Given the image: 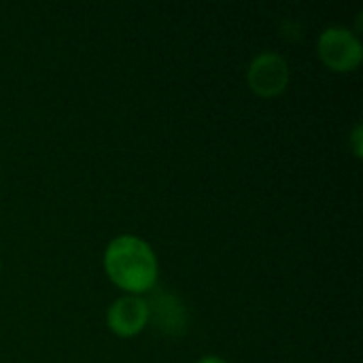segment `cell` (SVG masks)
<instances>
[{"label":"cell","instance_id":"52a82bcc","mask_svg":"<svg viewBox=\"0 0 363 363\" xmlns=\"http://www.w3.org/2000/svg\"><path fill=\"white\" fill-rule=\"evenodd\" d=\"M196 363H228V362H223L221 357H215V355H208V357H202L200 362H196Z\"/></svg>","mask_w":363,"mask_h":363},{"label":"cell","instance_id":"5b68a950","mask_svg":"<svg viewBox=\"0 0 363 363\" xmlns=\"http://www.w3.org/2000/svg\"><path fill=\"white\" fill-rule=\"evenodd\" d=\"M145 302H147V308H149V323H153L157 332L172 334V336L183 334V330H185V308L174 296H170L166 291H160L151 300H145Z\"/></svg>","mask_w":363,"mask_h":363},{"label":"cell","instance_id":"277c9868","mask_svg":"<svg viewBox=\"0 0 363 363\" xmlns=\"http://www.w3.org/2000/svg\"><path fill=\"white\" fill-rule=\"evenodd\" d=\"M106 323L121 338L136 336L138 332H143V328L149 325L147 302L138 296H123L115 300L106 313Z\"/></svg>","mask_w":363,"mask_h":363},{"label":"cell","instance_id":"3957f363","mask_svg":"<svg viewBox=\"0 0 363 363\" xmlns=\"http://www.w3.org/2000/svg\"><path fill=\"white\" fill-rule=\"evenodd\" d=\"M251 89L262 98H274L285 91L289 83V66L283 55L274 51H264L253 57L247 70Z\"/></svg>","mask_w":363,"mask_h":363},{"label":"cell","instance_id":"7a4b0ae2","mask_svg":"<svg viewBox=\"0 0 363 363\" xmlns=\"http://www.w3.org/2000/svg\"><path fill=\"white\" fill-rule=\"evenodd\" d=\"M317 49H319V57L323 60V64L336 72L355 70L363 57L359 38L340 26L323 30V34L319 36Z\"/></svg>","mask_w":363,"mask_h":363},{"label":"cell","instance_id":"8992f818","mask_svg":"<svg viewBox=\"0 0 363 363\" xmlns=\"http://www.w3.org/2000/svg\"><path fill=\"white\" fill-rule=\"evenodd\" d=\"M351 140H353V153L357 157H362V123L355 125V130L351 134Z\"/></svg>","mask_w":363,"mask_h":363},{"label":"cell","instance_id":"6da1fadb","mask_svg":"<svg viewBox=\"0 0 363 363\" xmlns=\"http://www.w3.org/2000/svg\"><path fill=\"white\" fill-rule=\"evenodd\" d=\"M104 270L108 279L132 296L149 291L157 283V257L153 249L138 236L123 234L108 242L104 253Z\"/></svg>","mask_w":363,"mask_h":363}]
</instances>
